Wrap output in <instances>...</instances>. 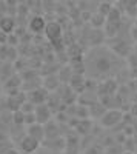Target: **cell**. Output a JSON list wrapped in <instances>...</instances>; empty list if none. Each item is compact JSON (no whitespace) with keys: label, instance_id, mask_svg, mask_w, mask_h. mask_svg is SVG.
<instances>
[{"label":"cell","instance_id":"cell-17","mask_svg":"<svg viewBox=\"0 0 137 154\" xmlns=\"http://www.w3.org/2000/svg\"><path fill=\"white\" fill-rule=\"evenodd\" d=\"M9 149H12V143L9 140H5V142H0V154H6Z\"/></svg>","mask_w":137,"mask_h":154},{"label":"cell","instance_id":"cell-16","mask_svg":"<svg viewBox=\"0 0 137 154\" xmlns=\"http://www.w3.org/2000/svg\"><path fill=\"white\" fill-rule=\"evenodd\" d=\"M91 23H93L94 28H100V26H103V23H105V17L97 12V14H94L91 17Z\"/></svg>","mask_w":137,"mask_h":154},{"label":"cell","instance_id":"cell-6","mask_svg":"<svg viewBox=\"0 0 137 154\" xmlns=\"http://www.w3.org/2000/svg\"><path fill=\"white\" fill-rule=\"evenodd\" d=\"M35 119H37V123H40V125H46L49 120H51V116H53V111L49 109V106L45 103V105H39V106H35Z\"/></svg>","mask_w":137,"mask_h":154},{"label":"cell","instance_id":"cell-1","mask_svg":"<svg viewBox=\"0 0 137 154\" xmlns=\"http://www.w3.org/2000/svg\"><path fill=\"white\" fill-rule=\"evenodd\" d=\"M123 66L122 60L116 53H111L108 48H93L88 53V59L85 62V69L91 77H102L108 80L113 72H117Z\"/></svg>","mask_w":137,"mask_h":154},{"label":"cell","instance_id":"cell-12","mask_svg":"<svg viewBox=\"0 0 137 154\" xmlns=\"http://www.w3.org/2000/svg\"><path fill=\"white\" fill-rule=\"evenodd\" d=\"M60 83H62V82H60V79H59V75L49 74V75L46 77L45 83H43V88L46 89V91H56V89H59Z\"/></svg>","mask_w":137,"mask_h":154},{"label":"cell","instance_id":"cell-19","mask_svg":"<svg viewBox=\"0 0 137 154\" xmlns=\"http://www.w3.org/2000/svg\"><path fill=\"white\" fill-rule=\"evenodd\" d=\"M5 140H8V139H6V134L0 130V142H5Z\"/></svg>","mask_w":137,"mask_h":154},{"label":"cell","instance_id":"cell-7","mask_svg":"<svg viewBox=\"0 0 137 154\" xmlns=\"http://www.w3.org/2000/svg\"><path fill=\"white\" fill-rule=\"evenodd\" d=\"M46 20H45V17H42V16H34V17H31V20H29V29L32 31V32H35V34H42V32H45V29H46Z\"/></svg>","mask_w":137,"mask_h":154},{"label":"cell","instance_id":"cell-8","mask_svg":"<svg viewBox=\"0 0 137 154\" xmlns=\"http://www.w3.org/2000/svg\"><path fill=\"white\" fill-rule=\"evenodd\" d=\"M26 134L34 137L35 140H39V142L42 143L45 140V126L40 125V123H34L31 126H26Z\"/></svg>","mask_w":137,"mask_h":154},{"label":"cell","instance_id":"cell-20","mask_svg":"<svg viewBox=\"0 0 137 154\" xmlns=\"http://www.w3.org/2000/svg\"><path fill=\"white\" fill-rule=\"evenodd\" d=\"M131 111H132V114L135 116V117H137V103L135 105H132V108H131Z\"/></svg>","mask_w":137,"mask_h":154},{"label":"cell","instance_id":"cell-9","mask_svg":"<svg viewBox=\"0 0 137 154\" xmlns=\"http://www.w3.org/2000/svg\"><path fill=\"white\" fill-rule=\"evenodd\" d=\"M42 145L48 149H51V151H60V149H63L66 146V140L65 139H62V137H57V139H45Z\"/></svg>","mask_w":137,"mask_h":154},{"label":"cell","instance_id":"cell-13","mask_svg":"<svg viewBox=\"0 0 137 154\" xmlns=\"http://www.w3.org/2000/svg\"><path fill=\"white\" fill-rule=\"evenodd\" d=\"M43 126H45V139H57V137H60V130H59L57 123L48 122Z\"/></svg>","mask_w":137,"mask_h":154},{"label":"cell","instance_id":"cell-2","mask_svg":"<svg viewBox=\"0 0 137 154\" xmlns=\"http://www.w3.org/2000/svg\"><path fill=\"white\" fill-rule=\"evenodd\" d=\"M45 34L48 37V40L51 42L57 49L62 48V45H63V29H62V26L57 22H49L46 25Z\"/></svg>","mask_w":137,"mask_h":154},{"label":"cell","instance_id":"cell-10","mask_svg":"<svg viewBox=\"0 0 137 154\" xmlns=\"http://www.w3.org/2000/svg\"><path fill=\"white\" fill-rule=\"evenodd\" d=\"M69 86H71V89L74 93H82V91H85V86H86V80H85V77L82 75V74H76L74 72V75H72V79H71V82H69Z\"/></svg>","mask_w":137,"mask_h":154},{"label":"cell","instance_id":"cell-5","mask_svg":"<svg viewBox=\"0 0 137 154\" xmlns=\"http://www.w3.org/2000/svg\"><path fill=\"white\" fill-rule=\"evenodd\" d=\"M120 120H122V112H120V111H116V109L106 111V112L102 116V117H100V123H102V126H106V128L117 125Z\"/></svg>","mask_w":137,"mask_h":154},{"label":"cell","instance_id":"cell-4","mask_svg":"<svg viewBox=\"0 0 137 154\" xmlns=\"http://www.w3.org/2000/svg\"><path fill=\"white\" fill-rule=\"evenodd\" d=\"M19 146L22 148V151L25 152V154H32V152H35L37 149H39V146H40V142L39 140H35L34 137H31V136H23L22 137V140L19 142Z\"/></svg>","mask_w":137,"mask_h":154},{"label":"cell","instance_id":"cell-11","mask_svg":"<svg viewBox=\"0 0 137 154\" xmlns=\"http://www.w3.org/2000/svg\"><path fill=\"white\" fill-rule=\"evenodd\" d=\"M16 29V20L11 16H2L0 17V31L5 34H12Z\"/></svg>","mask_w":137,"mask_h":154},{"label":"cell","instance_id":"cell-15","mask_svg":"<svg viewBox=\"0 0 137 154\" xmlns=\"http://www.w3.org/2000/svg\"><path fill=\"white\" fill-rule=\"evenodd\" d=\"M12 123L16 126H20V125H25V114L22 111H16L12 114Z\"/></svg>","mask_w":137,"mask_h":154},{"label":"cell","instance_id":"cell-3","mask_svg":"<svg viewBox=\"0 0 137 154\" xmlns=\"http://www.w3.org/2000/svg\"><path fill=\"white\" fill-rule=\"evenodd\" d=\"M48 97H49V91H46L43 86L34 89V91H31V93H28V100L31 102L32 105H35V106L45 105L48 102Z\"/></svg>","mask_w":137,"mask_h":154},{"label":"cell","instance_id":"cell-22","mask_svg":"<svg viewBox=\"0 0 137 154\" xmlns=\"http://www.w3.org/2000/svg\"><path fill=\"white\" fill-rule=\"evenodd\" d=\"M134 54H135V57H137V45H135V51H134Z\"/></svg>","mask_w":137,"mask_h":154},{"label":"cell","instance_id":"cell-18","mask_svg":"<svg viewBox=\"0 0 137 154\" xmlns=\"http://www.w3.org/2000/svg\"><path fill=\"white\" fill-rule=\"evenodd\" d=\"M34 123H37L35 114H34V112H31V114H25V125H26V126H31V125H34Z\"/></svg>","mask_w":137,"mask_h":154},{"label":"cell","instance_id":"cell-21","mask_svg":"<svg viewBox=\"0 0 137 154\" xmlns=\"http://www.w3.org/2000/svg\"><path fill=\"white\" fill-rule=\"evenodd\" d=\"M6 154H20V152H19L17 149H14V148H12V149H9V151H8Z\"/></svg>","mask_w":137,"mask_h":154},{"label":"cell","instance_id":"cell-14","mask_svg":"<svg viewBox=\"0 0 137 154\" xmlns=\"http://www.w3.org/2000/svg\"><path fill=\"white\" fill-rule=\"evenodd\" d=\"M90 128H91V122L88 120V119H82L80 122L77 120V126H76V130H77V133L79 134H86L90 131Z\"/></svg>","mask_w":137,"mask_h":154}]
</instances>
